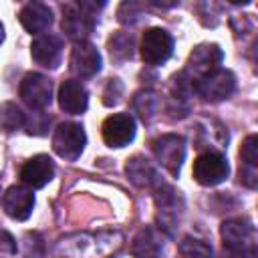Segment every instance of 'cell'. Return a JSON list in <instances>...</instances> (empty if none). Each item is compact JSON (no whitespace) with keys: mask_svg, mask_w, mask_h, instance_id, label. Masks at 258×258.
I'll list each match as a JSON object with an SVG mask.
<instances>
[{"mask_svg":"<svg viewBox=\"0 0 258 258\" xmlns=\"http://www.w3.org/2000/svg\"><path fill=\"white\" fill-rule=\"evenodd\" d=\"M224 258H256V232L248 220H228L222 224Z\"/></svg>","mask_w":258,"mask_h":258,"instance_id":"cell-1","label":"cell"},{"mask_svg":"<svg viewBox=\"0 0 258 258\" xmlns=\"http://www.w3.org/2000/svg\"><path fill=\"white\" fill-rule=\"evenodd\" d=\"M222 58H224V52H222V48L218 44H214V42L198 44L189 52V58H187L185 69L181 71V75L194 85L202 77H206V75L214 73L216 69H220Z\"/></svg>","mask_w":258,"mask_h":258,"instance_id":"cell-2","label":"cell"},{"mask_svg":"<svg viewBox=\"0 0 258 258\" xmlns=\"http://www.w3.org/2000/svg\"><path fill=\"white\" fill-rule=\"evenodd\" d=\"M87 143V135L83 125L73 123V121H64L54 129L52 135V149L58 157L67 159V161H77L85 149Z\"/></svg>","mask_w":258,"mask_h":258,"instance_id":"cell-3","label":"cell"},{"mask_svg":"<svg viewBox=\"0 0 258 258\" xmlns=\"http://www.w3.org/2000/svg\"><path fill=\"white\" fill-rule=\"evenodd\" d=\"M234 89H236V77L228 69H216L214 73L202 77L191 85V91L210 103L228 99L234 93Z\"/></svg>","mask_w":258,"mask_h":258,"instance_id":"cell-4","label":"cell"},{"mask_svg":"<svg viewBox=\"0 0 258 258\" xmlns=\"http://www.w3.org/2000/svg\"><path fill=\"white\" fill-rule=\"evenodd\" d=\"M194 179L200 185H218L222 183L228 173H230V165L224 153L220 151H206L202 155H198V159L194 161Z\"/></svg>","mask_w":258,"mask_h":258,"instance_id":"cell-5","label":"cell"},{"mask_svg":"<svg viewBox=\"0 0 258 258\" xmlns=\"http://www.w3.org/2000/svg\"><path fill=\"white\" fill-rule=\"evenodd\" d=\"M173 52V38L163 28H147L141 38V58L151 64H163Z\"/></svg>","mask_w":258,"mask_h":258,"instance_id":"cell-6","label":"cell"},{"mask_svg":"<svg viewBox=\"0 0 258 258\" xmlns=\"http://www.w3.org/2000/svg\"><path fill=\"white\" fill-rule=\"evenodd\" d=\"M153 153L171 175H177L185 157V139L175 133L161 135L153 141Z\"/></svg>","mask_w":258,"mask_h":258,"instance_id":"cell-7","label":"cell"},{"mask_svg":"<svg viewBox=\"0 0 258 258\" xmlns=\"http://www.w3.org/2000/svg\"><path fill=\"white\" fill-rule=\"evenodd\" d=\"M62 32L75 40L83 42L93 30H95V16L83 10L79 4H64L62 6Z\"/></svg>","mask_w":258,"mask_h":258,"instance_id":"cell-8","label":"cell"},{"mask_svg":"<svg viewBox=\"0 0 258 258\" xmlns=\"http://www.w3.org/2000/svg\"><path fill=\"white\" fill-rule=\"evenodd\" d=\"M20 97L30 109H44L52 101V83L40 73H28L20 83Z\"/></svg>","mask_w":258,"mask_h":258,"instance_id":"cell-9","label":"cell"},{"mask_svg":"<svg viewBox=\"0 0 258 258\" xmlns=\"http://www.w3.org/2000/svg\"><path fill=\"white\" fill-rule=\"evenodd\" d=\"M103 141L109 147H125L135 137V121L127 113H115L103 123Z\"/></svg>","mask_w":258,"mask_h":258,"instance_id":"cell-10","label":"cell"},{"mask_svg":"<svg viewBox=\"0 0 258 258\" xmlns=\"http://www.w3.org/2000/svg\"><path fill=\"white\" fill-rule=\"evenodd\" d=\"M71 71L81 79L95 77L101 71V54H99V50L87 40L75 42L73 50H71Z\"/></svg>","mask_w":258,"mask_h":258,"instance_id":"cell-11","label":"cell"},{"mask_svg":"<svg viewBox=\"0 0 258 258\" xmlns=\"http://www.w3.org/2000/svg\"><path fill=\"white\" fill-rule=\"evenodd\" d=\"M2 208L12 220L24 222L34 208V194L26 185H10L2 196Z\"/></svg>","mask_w":258,"mask_h":258,"instance_id":"cell-12","label":"cell"},{"mask_svg":"<svg viewBox=\"0 0 258 258\" xmlns=\"http://www.w3.org/2000/svg\"><path fill=\"white\" fill-rule=\"evenodd\" d=\"M62 54V42L54 34H40L30 44V56L36 64L46 69H56Z\"/></svg>","mask_w":258,"mask_h":258,"instance_id":"cell-13","label":"cell"},{"mask_svg":"<svg viewBox=\"0 0 258 258\" xmlns=\"http://www.w3.org/2000/svg\"><path fill=\"white\" fill-rule=\"evenodd\" d=\"M54 175V163L48 155L40 153V155H34L32 159H28L22 169H20V177L22 181L32 187V189H38V187H44Z\"/></svg>","mask_w":258,"mask_h":258,"instance_id":"cell-14","label":"cell"},{"mask_svg":"<svg viewBox=\"0 0 258 258\" xmlns=\"http://www.w3.org/2000/svg\"><path fill=\"white\" fill-rule=\"evenodd\" d=\"M58 105L64 113L81 115L87 111L89 93L81 81H64L58 89Z\"/></svg>","mask_w":258,"mask_h":258,"instance_id":"cell-15","label":"cell"},{"mask_svg":"<svg viewBox=\"0 0 258 258\" xmlns=\"http://www.w3.org/2000/svg\"><path fill=\"white\" fill-rule=\"evenodd\" d=\"M179 191H175L169 185H159L157 194H155V206L159 210V224L163 230H167L171 234V230L177 224V202H179Z\"/></svg>","mask_w":258,"mask_h":258,"instance_id":"cell-16","label":"cell"},{"mask_svg":"<svg viewBox=\"0 0 258 258\" xmlns=\"http://www.w3.org/2000/svg\"><path fill=\"white\" fill-rule=\"evenodd\" d=\"M18 18H20V24L30 34L44 32L52 24V12L42 2H28V4H24L20 8V12H18Z\"/></svg>","mask_w":258,"mask_h":258,"instance_id":"cell-17","label":"cell"},{"mask_svg":"<svg viewBox=\"0 0 258 258\" xmlns=\"http://www.w3.org/2000/svg\"><path fill=\"white\" fill-rule=\"evenodd\" d=\"M131 254L135 258H163V238L153 228H143L133 238Z\"/></svg>","mask_w":258,"mask_h":258,"instance_id":"cell-18","label":"cell"},{"mask_svg":"<svg viewBox=\"0 0 258 258\" xmlns=\"http://www.w3.org/2000/svg\"><path fill=\"white\" fill-rule=\"evenodd\" d=\"M127 175L129 179L137 185V187H151V185H159V175L157 169L149 163V159L135 155L127 161Z\"/></svg>","mask_w":258,"mask_h":258,"instance_id":"cell-19","label":"cell"},{"mask_svg":"<svg viewBox=\"0 0 258 258\" xmlns=\"http://www.w3.org/2000/svg\"><path fill=\"white\" fill-rule=\"evenodd\" d=\"M107 46H109L111 58L117 60V62H125V60H129L133 56V38H131L129 32H123V30L115 32L109 38Z\"/></svg>","mask_w":258,"mask_h":258,"instance_id":"cell-20","label":"cell"},{"mask_svg":"<svg viewBox=\"0 0 258 258\" xmlns=\"http://www.w3.org/2000/svg\"><path fill=\"white\" fill-rule=\"evenodd\" d=\"M26 125V115L22 113V109L16 103H2L0 105V129L6 133H12L20 127Z\"/></svg>","mask_w":258,"mask_h":258,"instance_id":"cell-21","label":"cell"},{"mask_svg":"<svg viewBox=\"0 0 258 258\" xmlns=\"http://www.w3.org/2000/svg\"><path fill=\"white\" fill-rule=\"evenodd\" d=\"M133 107L139 113V117L149 123L155 117V113H157V97H155V93H151V91H139L133 97Z\"/></svg>","mask_w":258,"mask_h":258,"instance_id":"cell-22","label":"cell"},{"mask_svg":"<svg viewBox=\"0 0 258 258\" xmlns=\"http://www.w3.org/2000/svg\"><path fill=\"white\" fill-rule=\"evenodd\" d=\"M179 254L183 258H214L212 246L206 244L204 240H198V238H191V236H185L179 242Z\"/></svg>","mask_w":258,"mask_h":258,"instance_id":"cell-23","label":"cell"},{"mask_svg":"<svg viewBox=\"0 0 258 258\" xmlns=\"http://www.w3.org/2000/svg\"><path fill=\"white\" fill-rule=\"evenodd\" d=\"M240 157H242L244 165H252V167L258 165V137L256 135H248L244 139L242 149H240Z\"/></svg>","mask_w":258,"mask_h":258,"instance_id":"cell-24","label":"cell"},{"mask_svg":"<svg viewBox=\"0 0 258 258\" xmlns=\"http://www.w3.org/2000/svg\"><path fill=\"white\" fill-rule=\"evenodd\" d=\"M121 97H123V83L119 79H111L103 91V103L107 107H113L121 101Z\"/></svg>","mask_w":258,"mask_h":258,"instance_id":"cell-25","label":"cell"},{"mask_svg":"<svg viewBox=\"0 0 258 258\" xmlns=\"http://www.w3.org/2000/svg\"><path fill=\"white\" fill-rule=\"evenodd\" d=\"M139 10H141V4L123 2L121 8H119V20H121V22H133V20H137Z\"/></svg>","mask_w":258,"mask_h":258,"instance_id":"cell-26","label":"cell"},{"mask_svg":"<svg viewBox=\"0 0 258 258\" xmlns=\"http://www.w3.org/2000/svg\"><path fill=\"white\" fill-rule=\"evenodd\" d=\"M36 246H44V244H42V238H40L38 234H26V236H24V258H40V256L34 252Z\"/></svg>","mask_w":258,"mask_h":258,"instance_id":"cell-27","label":"cell"},{"mask_svg":"<svg viewBox=\"0 0 258 258\" xmlns=\"http://www.w3.org/2000/svg\"><path fill=\"white\" fill-rule=\"evenodd\" d=\"M256 179H258V171H256V167H252V165H244V167L240 169V181H242L244 185H248V187H256Z\"/></svg>","mask_w":258,"mask_h":258,"instance_id":"cell-28","label":"cell"},{"mask_svg":"<svg viewBox=\"0 0 258 258\" xmlns=\"http://www.w3.org/2000/svg\"><path fill=\"white\" fill-rule=\"evenodd\" d=\"M0 252H4V254H14L16 252V240L6 230H0Z\"/></svg>","mask_w":258,"mask_h":258,"instance_id":"cell-29","label":"cell"},{"mask_svg":"<svg viewBox=\"0 0 258 258\" xmlns=\"http://www.w3.org/2000/svg\"><path fill=\"white\" fill-rule=\"evenodd\" d=\"M4 40V26H2V22H0V42Z\"/></svg>","mask_w":258,"mask_h":258,"instance_id":"cell-30","label":"cell"}]
</instances>
